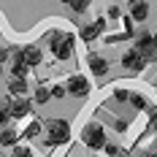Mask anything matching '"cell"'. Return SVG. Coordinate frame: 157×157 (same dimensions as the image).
<instances>
[{"mask_svg":"<svg viewBox=\"0 0 157 157\" xmlns=\"http://www.w3.org/2000/svg\"><path fill=\"white\" fill-rule=\"evenodd\" d=\"M144 157H157V152H149V155H144Z\"/></svg>","mask_w":157,"mask_h":157,"instance_id":"cell-29","label":"cell"},{"mask_svg":"<svg viewBox=\"0 0 157 157\" xmlns=\"http://www.w3.org/2000/svg\"><path fill=\"white\" fill-rule=\"evenodd\" d=\"M119 152H122V149H119V146H114V144H109V146H106V155H109V157H117Z\"/></svg>","mask_w":157,"mask_h":157,"instance_id":"cell-23","label":"cell"},{"mask_svg":"<svg viewBox=\"0 0 157 157\" xmlns=\"http://www.w3.org/2000/svg\"><path fill=\"white\" fill-rule=\"evenodd\" d=\"M11 106H14L11 98H3L0 100V127H6V122L11 119Z\"/></svg>","mask_w":157,"mask_h":157,"instance_id":"cell-15","label":"cell"},{"mask_svg":"<svg viewBox=\"0 0 157 157\" xmlns=\"http://www.w3.org/2000/svg\"><path fill=\"white\" fill-rule=\"evenodd\" d=\"M87 65H90V71H92L95 76H106V73H109V63H106V57H100V54H95V52L87 54Z\"/></svg>","mask_w":157,"mask_h":157,"instance_id":"cell-7","label":"cell"},{"mask_svg":"<svg viewBox=\"0 0 157 157\" xmlns=\"http://www.w3.org/2000/svg\"><path fill=\"white\" fill-rule=\"evenodd\" d=\"M27 63H25V54H22V49H16L14 52V65H11V73L14 78H22V81H27Z\"/></svg>","mask_w":157,"mask_h":157,"instance_id":"cell-8","label":"cell"},{"mask_svg":"<svg viewBox=\"0 0 157 157\" xmlns=\"http://www.w3.org/2000/svg\"><path fill=\"white\" fill-rule=\"evenodd\" d=\"M22 54H25V63H27V68H33V65H41V49H38V46H25V49H22Z\"/></svg>","mask_w":157,"mask_h":157,"instance_id":"cell-11","label":"cell"},{"mask_svg":"<svg viewBox=\"0 0 157 157\" xmlns=\"http://www.w3.org/2000/svg\"><path fill=\"white\" fill-rule=\"evenodd\" d=\"M155 90H157V84H155Z\"/></svg>","mask_w":157,"mask_h":157,"instance_id":"cell-30","label":"cell"},{"mask_svg":"<svg viewBox=\"0 0 157 157\" xmlns=\"http://www.w3.org/2000/svg\"><path fill=\"white\" fill-rule=\"evenodd\" d=\"M68 138H71V127L65 119H49L46 122V146L68 144Z\"/></svg>","mask_w":157,"mask_h":157,"instance_id":"cell-1","label":"cell"},{"mask_svg":"<svg viewBox=\"0 0 157 157\" xmlns=\"http://www.w3.org/2000/svg\"><path fill=\"white\" fill-rule=\"evenodd\" d=\"M65 87H52V98H65Z\"/></svg>","mask_w":157,"mask_h":157,"instance_id":"cell-25","label":"cell"},{"mask_svg":"<svg viewBox=\"0 0 157 157\" xmlns=\"http://www.w3.org/2000/svg\"><path fill=\"white\" fill-rule=\"evenodd\" d=\"M117 157H130V155H127V152H119V155H117Z\"/></svg>","mask_w":157,"mask_h":157,"instance_id":"cell-28","label":"cell"},{"mask_svg":"<svg viewBox=\"0 0 157 157\" xmlns=\"http://www.w3.org/2000/svg\"><path fill=\"white\" fill-rule=\"evenodd\" d=\"M16 138L19 136H16V130H11V127H3L0 130V146H6V149L8 146H16Z\"/></svg>","mask_w":157,"mask_h":157,"instance_id":"cell-13","label":"cell"},{"mask_svg":"<svg viewBox=\"0 0 157 157\" xmlns=\"http://www.w3.org/2000/svg\"><path fill=\"white\" fill-rule=\"evenodd\" d=\"M49 98H52V90H46V87H38V90H35V103H38V106H44Z\"/></svg>","mask_w":157,"mask_h":157,"instance_id":"cell-17","label":"cell"},{"mask_svg":"<svg viewBox=\"0 0 157 157\" xmlns=\"http://www.w3.org/2000/svg\"><path fill=\"white\" fill-rule=\"evenodd\" d=\"M81 141L87 144L90 149H106L109 144H106V130L100 125H84V130H81Z\"/></svg>","mask_w":157,"mask_h":157,"instance_id":"cell-3","label":"cell"},{"mask_svg":"<svg viewBox=\"0 0 157 157\" xmlns=\"http://www.w3.org/2000/svg\"><path fill=\"white\" fill-rule=\"evenodd\" d=\"M49 46H52V54H54L57 60H68V57L73 54V38H71L68 33L54 30V33H52V41H49Z\"/></svg>","mask_w":157,"mask_h":157,"instance_id":"cell-2","label":"cell"},{"mask_svg":"<svg viewBox=\"0 0 157 157\" xmlns=\"http://www.w3.org/2000/svg\"><path fill=\"white\" fill-rule=\"evenodd\" d=\"M8 57H11V49H6V46H3V49H0V65H3V63H8Z\"/></svg>","mask_w":157,"mask_h":157,"instance_id":"cell-26","label":"cell"},{"mask_svg":"<svg viewBox=\"0 0 157 157\" xmlns=\"http://www.w3.org/2000/svg\"><path fill=\"white\" fill-rule=\"evenodd\" d=\"M114 100H119V103H130V92H127V90H114Z\"/></svg>","mask_w":157,"mask_h":157,"instance_id":"cell-19","label":"cell"},{"mask_svg":"<svg viewBox=\"0 0 157 157\" xmlns=\"http://www.w3.org/2000/svg\"><path fill=\"white\" fill-rule=\"evenodd\" d=\"M130 103H133L138 111H149V114H155V109L146 103V98H144V95H138V92H130Z\"/></svg>","mask_w":157,"mask_h":157,"instance_id":"cell-14","label":"cell"},{"mask_svg":"<svg viewBox=\"0 0 157 157\" xmlns=\"http://www.w3.org/2000/svg\"><path fill=\"white\" fill-rule=\"evenodd\" d=\"M14 157H33V155H30L27 146H16V149H14Z\"/></svg>","mask_w":157,"mask_h":157,"instance_id":"cell-21","label":"cell"},{"mask_svg":"<svg viewBox=\"0 0 157 157\" xmlns=\"http://www.w3.org/2000/svg\"><path fill=\"white\" fill-rule=\"evenodd\" d=\"M35 136H41V125H38V122H33V125L25 130V138H35Z\"/></svg>","mask_w":157,"mask_h":157,"instance_id":"cell-18","label":"cell"},{"mask_svg":"<svg viewBox=\"0 0 157 157\" xmlns=\"http://www.w3.org/2000/svg\"><path fill=\"white\" fill-rule=\"evenodd\" d=\"M149 125H152V130L157 133V111H155V114H149Z\"/></svg>","mask_w":157,"mask_h":157,"instance_id":"cell-27","label":"cell"},{"mask_svg":"<svg viewBox=\"0 0 157 157\" xmlns=\"http://www.w3.org/2000/svg\"><path fill=\"white\" fill-rule=\"evenodd\" d=\"M146 63H149V60H146L136 46L127 49L125 54H122V65H125V71H130V73H141L144 68H146Z\"/></svg>","mask_w":157,"mask_h":157,"instance_id":"cell-5","label":"cell"},{"mask_svg":"<svg viewBox=\"0 0 157 157\" xmlns=\"http://www.w3.org/2000/svg\"><path fill=\"white\" fill-rule=\"evenodd\" d=\"M8 92L22 98V95L27 92V81H22V78H11V84H8Z\"/></svg>","mask_w":157,"mask_h":157,"instance_id":"cell-16","label":"cell"},{"mask_svg":"<svg viewBox=\"0 0 157 157\" xmlns=\"http://www.w3.org/2000/svg\"><path fill=\"white\" fill-rule=\"evenodd\" d=\"M114 130H117V133H125L127 122H125V119H114Z\"/></svg>","mask_w":157,"mask_h":157,"instance_id":"cell-22","label":"cell"},{"mask_svg":"<svg viewBox=\"0 0 157 157\" xmlns=\"http://www.w3.org/2000/svg\"><path fill=\"white\" fill-rule=\"evenodd\" d=\"M103 30H106V19H95L92 25L81 27V41H87V44H90V41H95Z\"/></svg>","mask_w":157,"mask_h":157,"instance_id":"cell-9","label":"cell"},{"mask_svg":"<svg viewBox=\"0 0 157 157\" xmlns=\"http://www.w3.org/2000/svg\"><path fill=\"white\" fill-rule=\"evenodd\" d=\"M149 16V3H130V19L144 22Z\"/></svg>","mask_w":157,"mask_h":157,"instance_id":"cell-10","label":"cell"},{"mask_svg":"<svg viewBox=\"0 0 157 157\" xmlns=\"http://www.w3.org/2000/svg\"><path fill=\"white\" fill-rule=\"evenodd\" d=\"M30 100H27V98H19V100H14V106H11V117H16V119H19V117H25V114H30Z\"/></svg>","mask_w":157,"mask_h":157,"instance_id":"cell-12","label":"cell"},{"mask_svg":"<svg viewBox=\"0 0 157 157\" xmlns=\"http://www.w3.org/2000/svg\"><path fill=\"white\" fill-rule=\"evenodd\" d=\"M65 90H68V95H73V98H87L90 95V81L84 76H71L65 81Z\"/></svg>","mask_w":157,"mask_h":157,"instance_id":"cell-6","label":"cell"},{"mask_svg":"<svg viewBox=\"0 0 157 157\" xmlns=\"http://www.w3.org/2000/svg\"><path fill=\"white\" fill-rule=\"evenodd\" d=\"M109 16H111V19H119V16H122L119 6H109Z\"/></svg>","mask_w":157,"mask_h":157,"instance_id":"cell-24","label":"cell"},{"mask_svg":"<svg viewBox=\"0 0 157 157\" xmlns=\"http://www.w3.org/2000/svg\"><path fill=\"white\" fill-rule=\"evenodd\" d=\"M71 8H73L76 14H81V11H87V8H90V3H81V0H76V3H71Z\"/></svg>","mask_w":157,"mask_h":157,"instance_id":"cell-20","label":"cell"},{"mask_svg":"<svg viewBox=\"0 0 157 157\" xmlns=\"http://www.w3.org/2000/svg\"><path fill=\"white\" fill-rule=\"evenodd\" d=\"M136 49L152 63L155 60V52H157V33H138L136 35Z\"/></svg>","mask_w":157,"mask_h":157,"instance_id":"cell-4","label":"cell"}]
</instances>
